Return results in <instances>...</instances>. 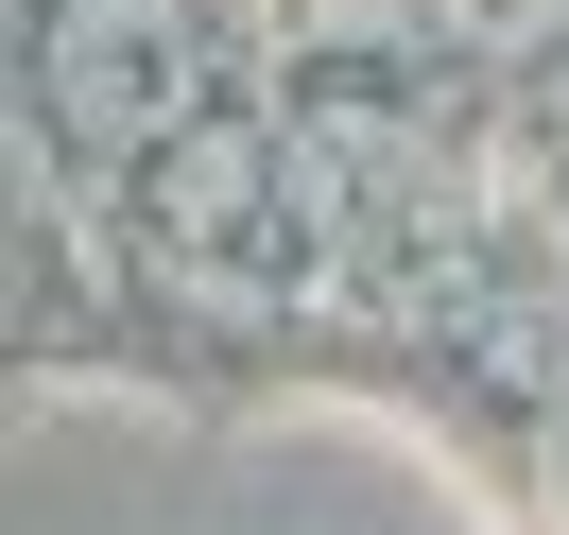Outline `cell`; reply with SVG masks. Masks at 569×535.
I'll return each instance as SVG.
<instances>
[{
  "label": "cell",
  "mask_w": 569,
  "mask_h": 535,
  "mask_svg": "<svg viewBox=\"0 0 569 535\" xmlns=\"http://www.w3.org/2000/svg\"><path fill=\"white\" fill-rule=\"evenodd\" d=\"M36 87H52V121H70V139L173 156L190 121H208V18H190V0H52Z\"/></svg>",
  "instance_id": "6da1fadb"
},
{
  "label": "cell",
  "mask_w": 569,
  "mask_h": 535,
  "mask_svg": "<svg viewBox=\"0 0 569 535\" xmlns=\"http://www.w3.org/2000/svg\"><path fill=\"white\" fill-rule=\"evenodd\" d=\"M139 208H156V242H173V259H242V242H259V208H277V139L208 105L173 156H139Z\"/></svg>",
  "instance_id": "7a4b0ae2"
}]
</instances>
